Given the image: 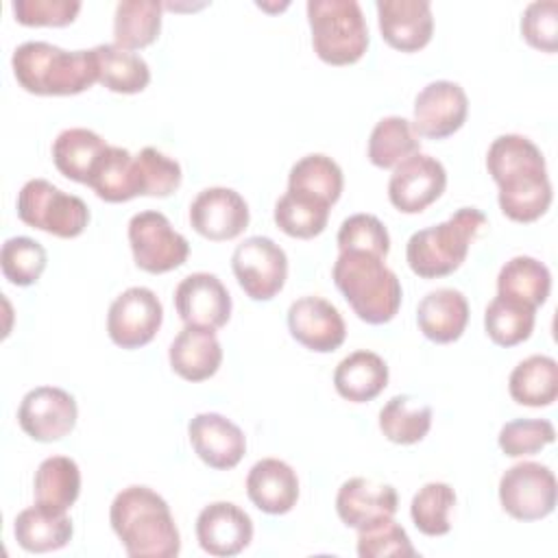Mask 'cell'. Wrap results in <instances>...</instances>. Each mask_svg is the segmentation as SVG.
<instances>
[{"mask_svg":"<svg viewBox=\"0 0 558 558\" xmlns=\"http://www.w3.org/2000/svg\"><path fill=\"white\" fill-rule=\"evenodd\" d=\"M327 220H329V205L312 196L288 190L275 203V222L290 238L310 240L325 231Z\"/></svg>","mask_w":558,"mask_h":558,"instance_id":"74e56055","label":"cell"},{"mask_svg":"<svg viewBox=\"0 0 558 558\" xmlns=\"http://www.w3.org/2000/svg\"><path fill=\"white\" fill-rule=\"evenodd\" d=\"M333 386L342 399L366 403L388 386V364L373 351H353L338 362Z\"/></svg>","mask_w":558,"mask_h":558,"instance_id":"484cf974","label":"cell"},{"mask_svg":"<svg viewBox=\"0 0 558 558\" xmlns=\"http://www.w3.org/2000/svg\"><path fill=\"white\" fill-rule=\"evenodd\" d=\"M447 185L445 166L425 153H414L395 166L388 181V198L403 214H421Z\"/></svg>","mask_w":558,"mask_h":558,"instance_id":"4fadbf2b","label":"cell"},{"mask_svg":"<svg viewBox=\"0 0 558 558\" xmlns=\"http://www.w3.org/2000/svg\"><path fill=\"white\" fill-rule=\"evenodd\" d=\"M357 556L386 558V556H416L408 532L392 519H379L357 530Z\"/></svg>","mask_w":558,"mask_h":558,"instance_id":"60d3db41","label":"cell"},{"mask_svg":"<svg viewBox=\"0 0 558 558\" xmlns=\"http://www.w3.org/2000/svg\"><path fill=\"white\" fill-rule=\"evenodd\" d=\"M469 116V98L453 81H432L414 98L416 135L442 140L453 135Z\"/></svg>","mask_w":558,"mask_h":558,"instance_id":"5bb4252c","label":"cell"},{"mask_svg":"<svg viewBox=\"0 0 558 558\" xmlns=\"http://www.w3.org/2000/svg\"><path fill=\"white\" fill-rule=\"evenodd\" d=\"M399 495L392 484H381L368 477L347 480L336 495V512L349 527L362 530L379 519L395 517Z\"/></svg>","mask_w":558,"mask_h":558,"instance_id":"44dd1931","label":"cell"},{"mask_svg":"<svg viewBox=\"0 0 558 558\" xmlns=\"http://www.w3.org/2000/svg\"><path fill=\"white\" fill-rule=\"evenodd\" d=\"M163 320V305L150 288L133 286L113 299L107 312L109 338L122 349L148 344Z\"/></svg>","mask_w":558,"mask_h":558,"instance_id":"8fae6325","label":"cell"},{"mask_svg":"<svg viewBox=\"0 0 558 558\" xmlns=\"http://www.w3.org/2000/svg\"><path fill=\"white\" fill-rule=\"evenodd\" d=\"M414 153H421V140L410 120L388 116L373 126L368 137V159L373 166L395 168Z\"/></svg>","mask_w":558,"mask_h":558,"instance_id":"d590c367","label":"cell"},{"mask_svg":"<svg viewBox=\"0 0 558 558\" xmlns=\"http://www.w3.org/2000/svg\"><path fill=\"white\" fill-rule=\"evenodd\" d=\"M501 508L519 521H538L556 508V477L541 462H519L499 480Z\"/></svg>","mask_w":558,"mask_h":558,"instance_id":"30bf717a","label":"cell"},{"mask_svg":"<svg viewBox=\"0 0 558 558\" xmlns=\"http://www.w3.org/2000/svg\"><path fill=\"white\" fill-rule=\"evenodd\" d=\"M331 277L351 310L368 325H384L395 318L401 305L399 277L384 264V257L364 251H340Z\"/></svg>","mask_w":558,"mask_h":558,"instance_id":"277c9868","label":"cell"},{"mask_svg":"<svg viewBox=\"0 0 558 558\" xmlns=\"http://www.w3.org/2000/svg\"><path fill=\"white\" fill-rule=\"evenodd\" d=\"M486 222V216L477 207H460L445 222L414 231L405 244L408 266L423 279L451 275L462 266L469 246Z\"/></svg>","mask_w":558,"mask_h":558,"instance_id":"5b68a950","label":"cell"},{"mask_svg":"<svg viewBox=\"0 0 558 558\" xmlns=\"http://www.w3.org/2000/svg\"><path fill=\"white\" fill-rule=\"evenodd\" d=\"M432 427V408L410 395H395L379 410V429L390 442L414 445Z\"/></svg>","mask_w":558,"mask_h":558,"instance_id":"e575fe53","label":"cell"},{"mask_svg":"<svg viewBox=\"0 0 558 558\" xmlns=\"http://www.w3.org/2000/svg\"><path fill=\"white\" fill-rule=\"evenodd\" d=\"M87 185L107 203H124L142 196L135 155L122 146H107L96 159Z\"/></svg>","mask_w":558,"mask_h":558,"instance_id":"d4e9b609","label":"cell"},{"mask_svg":"<svg viewBox=\"0 0 558 558\" xmlns=\"http://www.w3.org/2000/svg\"><path fill=\"white\" fill-rule=\"evenodd\" d=\"M98 63V83L116 94H137L150 83V68L144 57L120 48L118 44L94 46Z\"/></svg>","mask_w":558,"mask_h":558,"instance_id":"4dcf8cb0","label":"cell"},{"mask_svg":"<svg viewBox=\"0 0 558 558\" xmlns=\"http://www.w3.org/2000/svg\"><path fill=\"white\" fill-rule=\"evenodd\" d=\"M33 493L37 506L65 514L81 493L78 464L68 456L46 458L35 471Z\"/></svg>","mask_w":558,"mask_h":558,"instance_id":"4316f807","label":"cell"},{"mask_svg":"<svg viewBox=\"0 0 558 558\" xmlns=\"http://www.w3.org/2000/svg\"><path fill=\"white\" fill-rule=\"evenodd\" d=\"M556 429L547 418H514L499 429V449L510 456H532L554 442Z\"/></svg>","mask_w":558,"mask_h":558,"instance_id":"ee69618b","label":"cell"},{"mask_svg":"<svg viewBox=\"0 0 558 558\" xmlns=\"http://www.w3.org/2000/svg\"><path fill=\"white\" fill-rule=\"evenodd\" d=\"M246 495L262 512L286 514L299 499L296 471L279 458H262L246 475Z\"/></svg>","mask_w":558,"mask_h":558,"instance_id":"7402d4cb","label":"cell"},{"mask_svg":"<svg viewBox=\"0 0 558 558\" xmlns=\"http://www.w3.org/2000/svg\"><path fill=\"white\" fill-rule=\"evenodd\" d=\"M486 168L499 185V207L514 222H534L551 205V181L541 148L525 135L506 133L493 140Z\"/></svg>","mask_w":558,"mask_h":558,"instance_id":"6da1fadb","label":"cell"},{"mask_svg":"<svg viewBox=\"0 0 558 558\" xmlns=\"http://www.w3.org/2000/svg\"><path fill=\"white\" fill-rule=\"evenodd\" d=\"M196 538L209 556H235L253 541V521L240 506L214 501L196 517Z\"/></svg>","mask_w":558,"mask_h":558,"instance_id":"ac0fdd59","label":"cell"},{"mask_svg":"<svg viewBox=\"0 0 558 558\" xmlns=\"http://www.w3.org/2000/svg\"><path fill=\"white\" fill-rule=\"evenodd\" d=\"M172 371L187 381H203L216 375L222 362V347L214 329L185 325L168 349Z\"/></svg>","mask_w":558,"mask_h":558,"instance_id":"603a6c76","label":"cell"},{"mask_svg":"<svg viewBox=\"0 0 558 558\" xmlns=\"http://www.w3.org/2000/svg\"><path fill=\"white\" fill-rule=\"evenodd\" d=\"M231 268L248 299L270 301L286 283L288 257L275 240L266 235H251L235 246Z\"/></svg>","mask_w":558,"mask_h":558,"instance_id":"9c48e42d","label":"cell"},{"mask_svg":"<svg viewBox=\"0 0 558 558\" xmlns=\"http://www.w3.org/2000/svg\"><path fill=\"white\" fill-rule=\"evenodd\" d=\"M336 240L340 251H364L377 257H386L390 251L388 229L373 214H353L344 218Z\"/></svg>","mask_w":558,"mask_h":558,"instance_id":"7bdbcfd3","label":"cell"},{"mask_svg":"<svg viewBox=\"0 0 558 558\" xmlns=\"http://www.w3.org/2000/svg\"><path fill=\"white\" fill-rule=\"evenodd\" d=\"M81 11L78 0H15V20L24 26H65Z\"/></svg>","mask_w":558,"mask_h":558,"instance_id":"bcb514c9","label":"cell"},{"mask_svg":"<svg viewBox=\"0 0 558 558\" xmlns=\"http://www.w3.org/2000/svg\"><path fill=\"white\" fill-rule=\"evenodd\" d=\"M74 397L57 386H37L22 397L17 423L33 440L54 442L68 436L76 425Z\"/></svg>","mask_w":558,"mask_h":558,"instance_id":"7c38bea8","label":"cell"},{"mask_svg":"<svg viewBox=\"0 0 558 558\" xmlns=\"http://www.w3.org/2000/svg\"><path fill=\"white\" fill-rule=\"evenodd\" d=\"M109 144L92 129L72 126L57 135L52 142V161L57 170L78 183H87L89 172Z\"/></svg>","mask_w":558,"mask_h":558,"instance_id":"1f68e13d","label":"cell"},{"mask_svg":"<svg viewBox=\"0 0 558 558\" xmlns=\"http://www.w3.org/2000/svg\"><path fill=\"white\" fill-rule=\"evenodd\" d=\"M288 329L296 342L316 353L336 351L347 336L338 307L323 296L296 299L288 307Z\"/></svg>","mask_w":558,"mask_h":558,"instance_id":"e0dca14e","label":"cell"},{"mask_svg":"<svg viewBox=\"0 0 558 558\" xmlns=\"http://www.w3.org/2000/svg\"><path fill=\"white\" fill-rule=\"evenodd\" d=\"M342 170L340 166L323 155V153H312L301 157L288 174V190L296 194L312 196L316 201H323L325 205H333L340 194H342Z\"/></svg>","mask_w":558,"mask_h":558,"instance_id":"d6a6232c","label":"cell"},{"mask_svg":"<svg viewBox=\"0 0 558 558\" xmlns=\"http://www.w3.org/2000/svg\"><path fill=\"white\" fill-rule=\"evenodd\" d=\"M17 216L33 229L57 238H76L89 222V207L46 179H31L17 194Z\"/></svg>","mask_w":558,"mask_h":558,"instance_id":"52a82bcc","label":"cell"},{"mask_svg":"<svg viewBox=\"0 0 558 558\" xmlns=\"http://www.w3.org/2000/svg\"><path fill=\"white\" fill-rule=\"evenodd\" d=\"M377 24L388 46L401 52L425 48L434 33L432 4L427 0H377Z\"/></svg>","mask_w":558,"mask_h":558,"instance_id":"ffe728a7","label":"cell"},{"mask_svg":"<svg viewBox=\"0 0 558 558\" xmlns=\"http://www.w3.org/2000/svg\"><path fill=\"white\" fill-rule=\"evenodd\" d=\"M20 87L37 96H72L98 81L94 48L63 50L48 41H24L11 57Z\"/></svg>","mask_w":558,"mask_h":558,"instance_id":"3957f363","label":"cell"},{"mask_svg":"<svg viewBox=\"0 0 558 558\" xmlns=\"http://www.w3.org/2000/svg\"><path fill=\"white\" fill-rule=\"evenodd\" d=\"M161 31V2L122 0L113 15V39L120 48L137 50L150 46Z\"/></svg>","mask_w":558,"mask_h":558,"instance_id":"836d02e7","label":"cell"},{"mask_svg":"<svg viewBox=\"0 0 558 558\" xmlns=\"http://www.w3.org/2000/svg\"><path fill=\"white\" fill-rule=\"evenodd\" d=\"M129 244L137 268L153 275L179 268L190 255L187 240L155 209L140 211L129 220Z\"/></svg>","mask_w":558,"mask_h":558,"instance_id":"ba28073f","label":"cell"},{"mask_svg":"<svg viewBox=\"0 0 558 558\" xmlns=\"http://www.w3.org/2000/svg\"><path fill=\"white\" fill-rule=\"evenodd\" d=\"M190 225L211 242L233 240L248 227V205L231 187H205L190 203Z\"/></svg>","mask_w":558,"mask_h":558,"instance_id":"9a60e30c","label":"cell"},{"mask_svg":"<svg viewBox=\"0 0 558 558\" xmlns=\"http://www.w3.org/2000/svg\"><path fill=\"white\" fill-rule=\"evenodd\" d=\"M13 534L22 549L44 554L65 547L74 534V525L68 514H59L35 504L15 517Z\"/></svg>","mask_w":558,"mask_h":558,"instance_id":"83f0119b","label":"cell"},{"mask_svg":"<svg viewBox=\"0 0 558 558\" xmlns=\"http://www.w3.org/2000/svg\"><path fill=\"white\" fill-rule=\"evenodd\" d=\"M521 35L525 41L543 52L558 50V2L536 0L530 2L521 15Z\"/></svg>","mask_w":558,"mask_h":558,"instance_id":"f6af8a7d","label":"cell"},{"mask_svg":"<svg viewBox=\"0 0 558 558\" xmlns=\"http://www.w3.org/2000/svg\"><path fill=\"white\" fill-rule=\"evenodd\" d=\"M187 436L196 456L211 469L238 466L246 453L244 432L218 412H201L187 423Z\"/></svg>","mask_w":558,"mask_h":558,"instance_id":"d6986e66","label":"cell"},{"mask_svg":"<svg viewBox=\"0 0 558 558\" xmlns=\"http://www.w3.org/2000/svg\"><path fill=\"white\" fill-rule=\"evenodd\" d=\"M456 506V490L447 482H427L410 504V517L425 536H442L451 530L449 512Z\"/></svg>","mask_w":558,"mask_h":558,"instance_id":"f35d334b","label":"cell"},{"mask_svg":"<svg viewBox=\"0 0 558 558\" xmlns=\"http://www.w3.org/2000/svg\"><path fill=\"white\" fill-rule=\"evenodd\" d=\"M510 397L530 408L551 405L558 397V364L549 355H530L521 360L508 377Z\"/></svg>","mask_w":558,"mask_h":558,"instance_id":"f1b7e54d","label":"cell"},{"mask_svg":"<svg viewBox=\"0 0 558 558\" xmlns=\"http://www.w3.org/2000/svg\"><path fill=\"white\" fill-rule=\"evenodd\" d=\"M551 290L549 268L530 255H517L508 259L497 275V294L532 305H543Z\"/></svg>","mask_w":558,"mask_h":558,"instance_id":"f546056e","label":"cell"},{"mask_svg":"<svg viewBox=\"0 0 558 558\" xmlns=\"http://www.w3.org/2000/svg\"><path fill=\"white\" fill-rule=\"evenodd\" d=\"M416 323L432 342L447 344L462 336L469 323L466 296L456 288H436L427 292L416 307Z\"/></svg>","mask_w":558,"mask_h":558,"instance_id":"cb8c5ba5","label":"cell"},{"mask_svg":"<svg viewBox=\"0 0 558 558\" xmlns=\"http://www.w3.org/2000/svg\"><path fill=\"white\" fill-rule=\"evenodd\" d=\"M536 310L508 296H495L484 312L488 338L499 347H514L532 336Z\"/></svg>","mask_w":558,"mask_h":558,"instance_id":"8d00e7d4","label":"cell"},{"mask_svg":"<svg viewBox=\"0 0 558 558\" xmlns=\"http://www.w3.org/2000/svg\"><path fill=\"white\" fill-rule=\"evenodd\" d=\"M142 196H170L181 185V166L161 150L146 146L135 155Z\"/></svg>","mask_w":558,"mask_h":558,"instance_id":"b9f144b4","label":"cell"},{"mask_svg":"<svg viewBox=\"0 0 558 558\" xmlns=\"http://www.w3.org/2000/svg\"><path fill=\"white\" fill-rule=\"evenodd\" d=\"M109 521L131 558H174L181 549L168 501L148 486L122 488L111 501Z\"/></svg>","mask_w":558,"mask_h":558,"instance_id":"7a4b0ae2","label":"cell"},{"mask_svg":"<svg viewBox=\"0 0 558 558\" xmlns=\"http://www.w3.org/2000/svg\"><path fill=\"white\" fill-rule=\"evenodd\" d=\"M46 262H48L46 248L28 235H15L4 240L0 251L2 275L13 286L35 283L46 270Z\"/></svg>","mask_w":558,"mask_h":558,"instance_id":"ab89813d","label":"cell"},{"mask_svg":"<svg viewBox=\"0 0 558 558\" xmlns=\"http://www.w3.org/2000/svg\"><path fill=\"white\" fill-rule=\"evenodd\" d=\"M174 307L185 325L220 329L231 316V294L211 272H192L174 288Z\"/></svg>","mask_w":558,"mask_h":558,"instance_id":"2e32d148","label":"cell"},{"mask_svg":"<svg viewBox=\"0 0 558 558\" xmlns=\"http://www.w3.org/2000/svg\"><path fill=\"white\" fill-rule=\"evenodd\" d=\"M307 22L318 59L329 65H349L368 48V26L355 0H310Z\"/></svg>","mask_w":558,"mask_h":558,"instance_id":"8992f818","label":"cell"}]
</instances>
